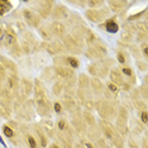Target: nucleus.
Masks as SVG:
<instances>
[{
    "mask_svg": "<svg viewBox=\"0 0 148 148\" xmlns=\"http://www.w3.org/2000/svg\"><path fill=\"white\" fill-rule=\"evenodd\" d=\"M34 100L38 114H41L42 116L49 115V113H51V103H49L48 97L46 95L45 86L39 80H37L34 85Z\"/></svg>",
    "mask_w": 148,
    "mask_h": 148,
    "instance_id": "obj_1",
    "label": "nucleus"
},
{
    "mask_svg": "<svg viewBox=\"0 0 148 148\" xmlns=\"http://www.w3.org/2000/svg\"><path fill=\"white\" fill-rule=\"evenodd\" d=\"M106 47L103 45L101 42H95L92 46H89V48H87V52H86V56L89 57V58H91V60H101L104 58V57L106 56Z\"/></svg>",
    "mask_w": 148,
    "mask_h": 148,
    "instance_id": "obj_2",
    "label": "nucleus"
},
{
    "mask_svg": "<svg viewBox=\"0 0 148 148\" xmlns=\"http://www.w3.org/2000/svg\"><path fill=\"white\" fill-rule=\"evenodd\" d=\"M109 12H110V9H108V8H101V9H99V10L89 9V10H86L85 15H86V18L89 19L90 22L99 23V22H101L103 19L106 18L108 14H109Z\"/></svg>",
    "mask_w": 148,
    "mask_h": 148,
    "instance_id": "obj_3",
    "label": "nucleus"
},
{
    "mask_svg": "<svg viewBox=\"0 0 148 148\" xmlns=\"http://www.w3.org/2000/svg\"><path fill=\"white\" fill-rule=\"evenodd\" d=\"M63 47H65L66 51L73 53V55H80L82 52V47L77 43V41L73 38L72 36H65L63 37Z\"/></svg>",
    "mask_w": 148,
    "mask_h": 148,
    "instance_id": "obj_4",
    "label": "nucleus"
},
{
    "mask_svg": "<svg viewBox=\"0 0 148 148\" xmlns=\"http://www.w3.org/2000/svg\"><path fill=\"white\" fill-rule=\"evenodd\" d=\"M23 16H24L25 22L28 23V25L33 27V28H38L39 25H41V16H39L37 13L29 10V9H24V12H23Z\"/></svg>",
    "mask_w": 148,
    "mask_h": 148,
    "instance_id": "obj_5",
    "label": "nucleus"
},
{
    "mask_svg": "<svg viewBox=\"0 0 148 148\" xmlns=\"http://www.w3.org/2000/svg\"><path fill=\"white\" fill-rule=\"evenodd\" d=\"M109 76H110V82L114 84L115 86H120V87H122L124 84H125L124 76L122 75V72H119V70H116V69L110 70Z\"/></svg>",
    "mask_w": 148,
    "mask_h": 148,
    "instance_id": "obj_6",
    "label": "nucleus"
},
{
    "mask_svg": "<svg viewBox=\"0 0 148 148\" xmlns=\"http://www.w3.org/2000/svg\"><path fill=\"white\" fill-rule=\"evenodd\" d=\"M51 33L58 38H63L66 36V27L61 22H53L51 24Z\"/></svg>",
    "mask_w": 148,
    "mask_h": 148,
    "instance_id": "obj_7",
    "label": "nucleus"
},
{
    "mask_svg": "<svg viewBox=\"0 0 148 148\" xmlns=\"http://www.w3.org/2000/svg\"><path fill=\"white\" fill-rule=\"evenodd\" d=\"M53 71H55L56 76L62 77V79H69V77L73 76V70L69 69L67 66H55Z\"/></svg>",
    "mask_w": 148,
    "mask_h": 148,
    "instance_id": "obj_8",
    "label": "nucleus"
},
{
    "mask_svg": "<svg viewBox=\"0 0 148 148\" xmlns=\"http://www.w3.org/2000/svg\"><path fill=\"white\" fill-rule=\"evenodd\" d=\"M47 51H48L51 55H57V53H63L66 51L65 47H63V45L61 42L58 41H52L51 43H48L47 45Z\"/></svg>",
    "mask_w": 148,
    "mask_h": 148,
    "instance_id": "obj_9",
    "label": "nucleus"
},
{
    "mask_svg": "<svg viewBox=\"0 0 148 148\" xmlns=\"http://www.w3.org/2000/svg\"><path fill=\"white\" fill-rule=\"evenodd\" d=\"M52 5H53L52 1H42V3H39V9H38L39 16H42V18H47V16L51 14Z\"/></svg>",
    "mask_w": 148,
    "mask_h": 148,
    "instance_id": "obj_10",
    "label": "nucleus"
},
{
    "mask_svg": "<svg viewBox=\"0 0 148 148\" xmlns=\"http://www.w3.org/2000/svg\"><path fill=\"white\" fill-rule=\"evenodd\" d=\"M100 127H101V130H103V133L105 134V137L109 138V139H112L113 136L116 133L114 127L110 123H108L106 120H101V122H100Z\"/></svg>",
    "mask_w": 148,
    "mask_h": 148,
    "instance_id": "obj_11",
    "label": "nucleus"
},
{
    "mask_svg": "<svg viewBox=\"0 0 148 148\" xmlns=\"http://www.w3.org/2000/svg\"><path fill=\"white\" fill-rule=\"evenodd\" d=\"M8 86H9V90L15 94V95H18V89H19V79L18 76L15 75V73H12L10 76L8 77Z\"/></svg>",
    "mask_w": 148,
    "mask_h": 148,
    "instance_id": "obj_12",
    "label": "nucleus"
},
{
    "mask_svg": "<svg viewBox=\"0 0 148 148\" xmlns=\"http://www.w3.org/2000/svg\"><path fill=\"white\" fill-rule=\"evenodd\" d=\"M90 86H91L92 91L96 94V95H101V94H104V90H105V87H104L103 82L100 81L99 79H91L90 80Z\"/></svg>",
    "mask_w": 148,
    "mask_h": 148,
    "instance_id": "obj_13",
    "label": "nucleus"
},
{
    "mask_svg": "<svg viewBox=\"0 0 148 148\" xmlns=\"http://www.w3.org/2000/svg\"><path fill=\"white\" fill-rule=\"evenodd\" d=\"M53 16L56 19H66L69 16V9L63 5H58L53 9Z\"/></svg>",
    "mask_w": 148,
    "mask_h": 148,
    "instance_id": "obj_14",
    "label": "nucleus"
},
{
    "mask_svg": "<svg viewBox=\"0 0 148 148\" xmlns=\"http://www.w3.org/2000/svg\"><path fill=\"white\" fill-rule=\"evenodd\" d=\"M5 45L9 47L18 45V42H16V34L14 33V31H12V28H8V31L5 33Z\"/></svg>",
    "mask_w": 148,
    "mask_h": 148,
    "instance_id": "obj_15",
    "label": "nucleus"
},
{
    "mask_svg": "<svg viewBox=\"0 0 148 148\" xmlns=\"http://www.w3.org/2000/svg\"><path fill=\"white\" fill-rule=\"evenodd\" d=\"M63 105H65V108L71 114L77 110V104H76V101L72 99L71 96H65V97H63Z\"/></svg>",
    "mask_w": 148,
    "mask_h": 148,
    "instance_id": "obj_16",
    "label": "nucleus"
},
{
    "mask_svg": "<svg viewBox=\"0 0 148 148\" xmlns=\"http://www.w3.org/2000/svg\"><path fill=\"white\" fill-rule=\"evenodd\" d=\"M21 89H22L23 95H24V96H28L29 94L32 92V90H33V85H32V82L29 81V80L22 79V81H21Z\"/></svg>",
    "mask_w": 148,
    "mask_h": 148,
    "instance_id": "obj_17",
    "label": "nucleus"
},
{
    "mask_svg": "<svg viewBox=\"0 0 148 148\" xmlns=\"http://www.w3.org/2000/svg\"><path fill=\"white\" fill-rule=\"evenodd\" d=\"M128 4L127 1H119V0H113V1H109V5H110V9L115 13H119L124 9V6Z\"/></svg>",
    "mask_w": 148,
    "mask_h": 148,
    "instance_id": "obj_18",
    "label": "nucleus"
},
{
    "mask_svg": "<svg viewBox=\"0 0 148 148\" xmlns=\"http://www.w3.org/2000/svg\"><path fill=\"white\" fill-rule=\"evenodd\" d=\"M0 62L4 65V69H8V70H10V71L13 73H16V66H15V63L10 61V60H8L6 57L4 56H1L0 55Z\"/></svg>",
    "mask_w": 148,
    "mask_h": 148,
    "instance_id": "obj_19",
    "label": "nucleus"
},
{
    "mask_svg": "<svg viewBox=\"0 0 148 148\" xmlns=\"http://www.w3.org/2000/svg\"><path fill=\"white\" fill-rule=\"evenodd\" d=\"M84 39L86 41V43L89 46H92L94 43H95L97 41V38H96V36L94 34V33L90 31L89 28H85V32H84Z\"/></svg>",
    "mask_w": 148,
    "mask_h": 148,
    "instance_id": "obj_20",
    "label": "nucleus"
},
{
    "mask_svg": "<svg viewBox=\"0 0 148 148\" xmlns=\"http://www.w3.org/2000/svg\"><path fill=\"white\" fill-rule=\"evenodd\" d=\"M76 82H79V87L81 90H86L87 87L90 86V79L86 75H84V73L79 76V79H77Z\"/></svg>",
    "mask_w": 148,
    "mask_h": 148,
    "instance_id": "obj_21",
    "label": "nucleus"
},
{
    "mask_svg": "<svg viewBox=\"0 0 148 148\" xmlns=\"http://www.w3.org/2000/svg\"><path fill=\"white\" fill-rule=\"evenodd\" d=\"M105 29L109 33H116L119 31V25H118V23L114 21V19H109V21H106V23H105Z\"/></svg>",
    "mask_w": 148,
    "mask_h": 148,
    "instance_id": "obj_22",
    "label": "nucleus"
},
{
    "mask_svg": "<svg viewBox=\"0 0 148 148\" xmlns=\"http://www.w3.org/2000/svg\"><path fill=\"white\" fill-rule=\"evenodd\" d=\"M34 130H36L37 136H38V138H39V143H41V146L46 147L47 146V138L45 136V133H43V129L38 125H34Z\"/></svg>",
    "mask_w": 148,
    "mask_h": 148,
    "instance_id": "obj_23",
    "label": "nucleus"
},
{
    "mask_svg": "<svg viewBox=\"0 0 148 148\" xmlns=\"http://www.w3.org/2000/svg\"><path fill=\"white\" fill-rule=\"evenodd\" d=\"M38 31H39V34H41V37L45 39V41H47V42H51L52 41V33H51V31H48V28H47V27H39Z\"/></svg>",
    "mask_w": 148,
    "mask_h": 148,
    "instance_id": "obj_24",
    "label": "nucleus"
},
{
    "mask_svg": "<svg viewBox=\"0 0 148 148\" xmlns=\"http://www.w3.org/2000/svg\"><path fill=\"white\" fill-rule=\"evenodd\" d=\"M82 120L86 125H90V127L95 124V118H94V115L90 112H87V110L82 113Z\"/></svg>",
    "mask_w": 148,
    "mask_h": 148,
    "instance_id": "obj_25",
    "label": "nucleus"
},
{
    "mask_svg": "<svg viewBox=\"0 0 148 148\" xmlns=\"http://www.w3.org/2000/svg\"><path fill=\"white\" fill-rule=\"evenodd\" d=\"M66 65L67 67L70 66V69H77V67H80V62L79 60L75 58V57H66Z\"/></svg>",
    "mask_w": 148,
    "mask_h": 148,
    "instance_id": "obj_26",
    "label": "nucleus"
},
{
    "mask_svg": "<svg viewBox=\"0 0 148 148\" xmlns=\"http://www.w3.org/2000/svg\"><path fill=\"white\" fill-rule=\"evenodd\" d=\"M112 140H113V144L115 146L116 148H123V144H124V140H123V138L119 136V133H115L113 136L112 138Z\"/></svg>",
    "mask_w": 148,
    "mask_h": 148,
    "instance_id": "obj_27",
    "label": "nucleus"
},
{
    "mask_svg": "<svg viewBox=\"0 0 148 148\" xmlns=\"http://www.w3.org/2000/svg\"><path fill=\"white\" fill-rule=\"evenodd\" d=\"M105 4L103 0H90L87 1V5L90 6V9H94V10H97V8H101V6Z\"/></svg>",
    "mask_w": 148,
    "mask_h": 148,
    "instance_id": "obj_28",
    "label": "nucleus"
},
{
    "mask_svg": "<svg viewBox=\"0 0 148 148\" xmlns=\"http://www.w3.org/2000/svg\"><path fill=\"white\" fill-rule=\"evenodd\" d=\"M12 9V4L9 1H0V16L5 14L6 12H9Z\"/></svg>",
    "mask_w": 148,
    "mask_h": 148,
    "instance_id": "obj_29",
    "label": "nucleus"
},
{
    "mask_svg": "<svg viewBox=\"0 0 148 148\" xmlns=\"http://www.w3.org/2000/svg\"><path fill=\"white\" fill-rule=\"evenodd\" d=\"M63 91V84L62 82H56L55 85H53V89H52V92L53 95L56 96H60Z\"/></svg>",
    "mask_w": 148,
    "mask_h": 148,
    "instance_id": "obj_30",
    "label": "nucleus"
},
{
    "mask_svg": "<svg viewBox=\"0 0 148 148\" xmlns=\"http://www.w3.org/2000/svg\"><path fill=\"white\" fill-rule=\"evenodd\" d=\"M55 71H53L52 69H46L45 71H43L42 73V79H45V77H47V81H51V80H53V77H55Z\"/></svg>",
    "mask_w": 148,
    "mask_h": 148,
    "instance_id": "obj_31",
    "label": "nucleus"
},
{
    "mask_svg": "<svg viewBox=\"0 0 148 148\" xmlns=\"http://www.w3.org/2000/svg\"><path fill=\"white\" fill-rule=\"evenodd\" d=\"M108 91H110L112 94H114V95H118L119 94V87L118 86H115L114 84H112V82H108Z\"/></svg>",
    "mask_w": 148,
    "mask_h": 148,
    "instance_id": "obj_32",
    "label": "nucleus"
},
{
    "mask_svg": "<svg viewBox=\"0 0 148 148\" xmlns=\"http://www.w3.org/2000/svg\"><path fill=\"white\" fill-rule=\"evenodd\" d=\"M122 41L129 45V43L132 42V33H130V32H127V31L123 32V33H122Z\"/></svg>",
    "mask_w": 148,
    "mask_h": 148,
    "instance_id": "obj_33",
    "label": "nucleus"
},
{
    "mask_svg": "<svg viewBox=\"0 0 148 148\" xmlns=\"http://www.w3.org/2000/svg\"><path fill=\"white\" fill-rule=\"evenodd\" d=\"M5 80H6V71L4 67L0 65V89H1V85L4 84Z\"/></svg>",
    "mask_w": 148,
    "mask_h": 148,
    "instance_id": "obj_34",
    "label": "nucleus"
},
{
    "mask_svg": "<svg viewBox=\"0 0 148 148\" xmlns=\"http://www.w3.org/2000/svg\"><path fill=\"white\" fill-rule=\"evenodd\" d=\"M10 53H12V55H13V56H14V57H19V56H21V55H22V51H21V47H19L18 45H14V46H13V47H12V49H10Z\"/></svg>",
    "mask_w": 148,
    "mask_h": 148,
    "instance_id": "obj_35",
    "label": "nucleus"
},
{
    "mask_svg": "<svg viewBox=\"0 0 148 148\" xmlns=\"http://www.w3.org/2000/svg\"><path fill=\"white\" fill-rule=\"evenodd\" d=\"M87 70H89V72L91 73V75L97 76V65H96V62H94V63H91V65L87 66Z\"/></svg>",
    "mask_w": 148,
    "mask_h": 148,
    "instance_id": "obj_36",
    "label": "nucleus"
},
{
    "mask_svg": "<svg viewBox=\"0 0 148 148\" xmlns=\"http://www.w3.org/2000/svg\"><path fill=\"white\" fill-rule=\"evenodd\" d=\"M3 132H4V134L6 137H9V138H12L13 136H14V132H13V129L10 127H8V125H4L3 127Z\"/></svg>",
    "mask_w": 148,
    "mask_h": 148,
    "instance_id": "obj_37",
    "label": "nucleus"
},
{
    "mask_svg": "<svg viewBox=\"0 0 148 148\" xmlns=\"http://www.w3.org/2000/svg\"><path fill=\"white\" fill-rule=\"evenodd\" d=\"M84 105L86 106V109H87V112L89 110H92L94 109V106H95V103L92 101V100H90V99H87L85 103H84Z\"/></svg>",
    "mask_w": 148,
    "mask_h": 148,
    "instance_id": "obj_38",
    "label": "nucleus"
},
{
    "mask_svg": "<svg viewBox=\"0 0 148 148\" xmlns=\"http://www.w3.org/2000/svg\"><path fill=\"white\" fill-rule=\"evenodd\" d=\"M137 67L139 69V71H146V70H147V65H146V62L140 61V60H138V61H137Z\"/></svg>",
    "mask_w": 148,
    "mask_h": 148,
    "instance_id": "obj_39",
    "label": "nucleus"
},
{
    "mask_svg": "<svg viewBox=\"0 0 148 148\" xmlns=\"http://www.w3.org/2000/svg\"><path fill=\"white\" fill-rule=\"evenodd\" d=\"M136 101V105L137 108H139V110H142V112H146V103H143V101H140V100H134Z\"/></svg>",
    "mask_w": 148,
    "mask_h": 148,
    "instance_id": "obj_40",
    "label": "nucleus"
},
{
    "mask_svg": "<svg viewBox=\"0 0 148 148\" xmlns=\"http://www.w3.org/2000/svg\"><path fill=\"white\" fill-rule=\"evenodd\" d=\"M116 60L119 61V63H124V62L127 61V60H125V56H124V53L120 52V51L116 53Z\"/></svg>",
    "mask_w": 148,
    "mask_h": 148,
    "instance_id": "obj_41",
    "label": "nucleus"
},
{
    "mask_svg": "<svg viewBox=\"0 0 148 148\" xmlns=\"http://www.w3.org/2000/svg\"><path fill=\"white\" fill-rule=\"evenodd\" d=\"M66 85H67V87H71V86H73V85H75V84H76V79H75V77H69V79H66Z\"/></svg>",
    "mask_w": 148,
    "mask_h": 148,
    "instance_id": "obj_42",
    "label": "nucleus"
},
{
    "mask_svg": "<svg viewBox=\"0 0 148 148\" xmlns=\"http://www.w3.org/2000/svg\"><path fill=\"white\" fill-rule=\"evenodd\" d=\"M21 49H23V52H24V53H29V51H31V46H29V43L27 41H24Z\"/></svg>",
    "mask_w": 148,
    "mask_h": 148,
    "instance_id": "obj_43",
    "label": "nucleus"
},
{
    "mask_svg": "<svg viewBox=\"0 0 148 148\" xmlns=\"http://www.w3.org/2000/svg\"><path fill=\"white\" fill-rule=\"evenodd\" d=\"M130 51H132L133 56L136 57V58L139 60V49H138V47H136V46H132V47H130Z\"/></svg>",
    "mask_w": 148,
    "mask_h": 148,
    "instance_id": "obj_44",
    "label": "nucleus"
},
{
    "mask_svg": "<svg viewBox=\"0 0 148 148\" xmlns=\"http://www.w3.org/2000/svg\"><path fill=\"white\" fill-rule=\"evenodd\" d=\"M27 139H28L29 147H31V148H37V144H36V139H34V138H33L32 136H28V138H27Z\"/></svg>",
    "mask_w": 148,
    "mask_h": 148,
    "instance_id": "obj_45",
    "label": "nucleus"
},
{
    "mask_svg": "<svg viewBox=\"0 0 148 148\" xmlns=\"http://www.w3.org/2000/svg\"><path fill=\"white\" fill-rule=\"evenodd\" d=\"M53 108H55V112H56V113H58V114L62 113V105H61V104H60L58 101H56L55 104H53Z\"/></svg>",
    "mask_w": 148,
    "mask_h": 148,
    "instance_id": "obj_46",
    "label": "nucleus"
},
{
    "mask_svg": "<svg viewBox=\"0 0 148 148\" xmlns=\"http://www.w3.org/2000/svg\"><path fill=\"white\" fill-rule=\"evenodd\" d=\"M143 14H146V10H143L142 13H138V14H136V15H132V16H129L128 18V21H134V19H137V18H140Z\"/></svg>",
    "mask_w": 148,
    "mask_h": 148,
    "instance_id": "obj_47",
    "label": "nucleus"
},
{
    "mask_svg": "<svg viewBox=\"0 0 148 148\" xmlns=\"http://www.w3.org/2000/svg\"><path fill=\"white\" fill-rule=\"evenodd\" d=\"M146 36H147L146 32H139V33H138V37H137V38H138L137 41H139V42L140 41H144V39H146Z\"/></svg>",
    "mask_w": 148,
    "mask_h": 148,
    "instance_id": "obj_48",
    "label": "nucleus"
},
{
    "mask_svg": "<svg viewBox=\"0 0 148 148\" xmlns=\"http://www.w3.org/2000/svg\"><path fill=\"white\" fill-rule=\"evenodd\" d=\"M139 115H140V119H142V122L143 123H147V112H140Z\"/></svg>",
    "mask_w": 148,
    "mask_h": 148,
    "instance_id": "obj_49",
    "label": "nucleus"
},
{
    "mask_svg": "<svg viewBox=\"0 0 148 148\" xmlns=\"http://www.w3.org/2000/svg\"><path fill=\"white\" fill-rule=\"evenodd\" d=\"M142 51H143L144 58H147V56H148V51H147V43H146V42H144V43H143V46H142Z\"/></svg>",
    "mask_w": 148,
    "mask_h": 148,
    "instance_id": "obj_50",
    "label": "nucleus"
},
{
    "mask_svg": "<svg viewBox=\"0 0 148 148\" xmlns=\"http://www.w3.org/2000/svg\"><path fill=\"white\" fill-rule=\"evenodd\" d=\"M122 87H123L124 91H130V89H132V85H130V84H128V82L125 81V84H124Z\"/></svg>",
    "mask_w": 148,
    "mask_h": 148,
    "instance_id": "obj_51",
    "label": "nucleus"
},
{
    "mask_svg": "<svg viewBox=\"0 0 148 148\" xmlns=\"http://www.w3.org/2000/svg\"><path fill=\"white\" fill-rule=\"evenodd\" d=\"M58 127H60V129H61V130H63V129H65V127H66V123H65V120H60V122H58Z\"/></svg>",
    "mask_w": 148,
    "mask_h": 148,
    "instance_id": "obj_52",
    "label": "nucleus"
},
{
    "mask_svg": "<svg viewBox=\"0 0 148 148\" xmlns=\"http://www.w3.org/2000/svg\"><path fill=\"white\" fill-rule=\"evenodd\" d=\"M81 144L84 146V148H94V147H92V144L90 143V142H82Z\"/></svg>",
    "mask_w": 148,
    "mask_h": 148,
    "instance_id": "obj_53",
    "label": "nucleus"
},
{
    "mask_svg": "<svg viewBox=\"0 0 148 148\" xmlns=\"http://www.w3.org/2000/svg\"><path fill=\"white\" fill-rule=\"evenodd\" d=\"M140 90H142L143 97H144V99H146V97H147V92H146V86H143V87H142V89H140Z\"/></svg>",
    "mask_w": 148,
    "mask_h": 148,
    "instance_id": "obj_54",
    "label": "nucleus"
},
{
    "mask_svg": "<svg viewBox=\"0 0 148 148\" xmlns=\"http://www.w3.org/2000/svg\"><path fill=\"white\" fill-rule=\"evenodd\" d=\"M3 34H4V32H3V28H0V41L3 39Z\"/></svg>",
    "mask_w": 148,
    "mask_h": 148,
    "instance_id": "obj_55",
    "label": "nucleus"
},
{
    "mask_svg": "<svg viewBox=\"0 0 148 148\" xmlns=\"http://www.w3.org/2000/svg\"><path fill=\"white\" fill-rule=\"evenodd\" d=\"M143 148H147V139L146 138L143 139Z\"/></svg>",
    "mask_w": 148,
    "mask_h": 148,
    "instance_id": "obj_56",
    "label": "nucleus"
},
{
    "mask_svg": "<svg viewBox=\"0 0 148 148\" xmlns=\"http://www.w3.org/2000/svg\"><path fill=\"white\" fill-rule=\"evenodd\" d=\"M75 148H84V146H82V144H76Z\"/></svg>",
    "mask_w": 148,
    "mask_h": 148,
    "instance_id": "obj_57",
    "label": "nucleus"
},
{
    "mask_svg": "<svg viewBox=\"0 0 148 148\" xmlns=\"http://www.w3.org/2000/svg\"><path fill=\"white\" fill-rule=\"evenodd\" d=\"M51 148H60V147L57 146V144H52V146H51Z\"/></svg>",
    "mask_w": 148,
    "mask_h": 148,
    "instance_id": "obj_58",
    "label": "nucleus"
}]
</instances>
